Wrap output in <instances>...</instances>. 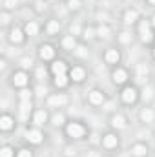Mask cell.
<instances>
[{
	"mask_svg": "<svg viewBox=\"0 0 155 157\" xmlns=\"http://www.w3.org/2000/svg\"><path fill=\"white\" fill-rule=\"evenodd\" d=\"M68 133H70L71 137L78 139V137H82V135H84V128H82L80 124H77V122H73V124H70V126H68Z\"/></svg>",
	"mask_w": 155,
	"mask_h": 157,
	"instance_id": "1",
	"label": "cell"
},
{
	"mask_svg": "<svg viewBox=\"0 0 155 157\" xmlns=\"http://www.w3.org/2000/svg\"><path fill=\"white\" fill-rule=\"evenodd\" d=\"M139 29H141V39H142V42H150V40H152V33H150L148 22H142Z\"/></svg>",
	"mask_w": 155,
	"mask_h": 157,
	"instance_id": "2",
	"label": "cell"
},
{
	"mask_svg": "<svg viewBox=\"0 0 155 157\" xmlns=\"http://www.w3.org/2000/svg\"><path fill=\"white\" fill-rule=\"evenodd\" d=\"M135 97H137V91H135L133 88H126V90L122 91V101H124V102H133Z\"/></svg>",
	"mask_w": 155,
	"mask_h": 157,
	"instance_id": "3",
	"label": "cell"
},
{
	"mask_svg": "<svg viewBox=\"0 0 155 157\" xmlns=\"http://www.w3.org/2000/svg\"><path fill=\"white\" fill-rule=\"evenodd\" d=\"M53 55H55V49H53L51 46H42V48H40V57H42L44 60L53 59Z\"/></svg>",
	"mask_w": 155,
	"mask_h": 157,
	"instance_id": "4",
	"label": "cell"
},
{
	"mask_svg": "<svg viewBox=\"0 0 155 157\" xmlns=\"http://www.w3.org/2000/svg\"><path fill=\"white\" fill-rule=\"evenodd\" d=\"M47 102H49V106H62V104L68 102V99L64 95H53V97H49Z\"/></svg>",
	"mask_w": 155,
	"mask_h": 157,
	"instance_id": "5",
	"label": "cell"
},
{
	"mask_svg": "<svg viewBox=\"0 0 155 157\" xmlns=\"http://www.w3.org/2000/svg\"><path fill=\"white\" fill-rule=\"evenodd\" d=\"M28 141L39 144L40 141H42V133H40L39 130H31V132H28Z\"/></svg>",
	"mask_w": 155,
	"mask_h": 157,
	"instance_id": "6",
	"label": "cell"
},
{
	"mask_svg": "<svg viewBox=\"0 0 155 157\" xmlns=\"http://www.w3.org/2000/svg\"><path fill=\"white\" fill-rule=\"evenodd\" d=\"M51 70H53L55 75H64V73H66V64H64L62 60H59V62H55V64L51 66Z\"/></svg>",
	"mask_w": 155,
	"mask_h": 157,
	"instance_id": "7",
	"label": "cell"
},
{
	"mask_svg": "<svg viewBox=\"0 0 155 157\" xmlns=\"http://www.w3.org/2000/svg\"><path fill=\"white\" fill-rule=\"evenodd\" d=\"M13 82H15V86H26V84H28L26 73H15V75H13Z\"/></svg>",
	"mask_w": 155,
	"mask_h": 157,
	"instance_id": "8",
	"label": "cell"
},
{
	"mask_svg": "<svg viewBox=\"0 0 155 157\" xmlns=\"http://www.w3.org/2000/svg\"><path fill=\"white\" fill-rule=\"evenodd\" d=\"M29 108H31V102H29V101H22V102H20V117L22 119H28Z\"/></svg>",
	"mask_w": 155,
	"mask_h": 157,
	"instance_id": "9",
	"label": "cell"
},
{
	"mask_svg": "<svg viewBox=\"0 0 155 157\" xmlns=\"http://www.w3.org/2000/svg\"><path fill=\"white\" fill-rule=\"evenodd\" d=\"M89 101H91L93 104H102L104 97H102V93H100V91H91V93H89Z\"/></svg>",
	"mask_w": 155,
	"mask_h": 157,
	"instance_id": "10",
	"label": "cell"
},
{
	"mask_svg": "<svg viewBox=\"0 0 155 157\" xmlns=\"http://www.w3.org/2000/svg\"><path fill=\"white\" fill-rule=\"evenodd\" d=\"M102 143H104V146H106V148H113V146H117V137L110 133V135H106V137H104V141H102Z\"/></svg>",
	"mask_w": 155,
	"mask_h": 157,
	"instance_id": "11",
	"label": "cell"
},
{
	"mask_svg": "<svg viewBox=\"0 0 155 157\" xmlns=\"http://www.w3.org/2000/svg\"><path fill=\"white\" fill-rule=\"evenodd\" d=\"M26 33H28V35H37V33H39V26H37L35 22H28V24H26Z\"/></svg>",
	"mask_w": 155,
	"mask_h": 157,
	"instance_id": "12",
	"label": "cell"
},
{
	"mask_svg": "<svg viewBox=\"0 0 155 157\" xmlns=\"http://www.w3.org/2000/svg\"><path fill=\"white\" fill-rule=\"evenodd\" d=\"M71 78L73 80H82L84 78V70L82 68H73L71 70Z\"/></svg>",
	"mask_w": 155,
	"mask_h": 157,
	"instance_id": "13",
	"label": "cell"
},
{
	"mask_svg": "<svg viewBox=\"0 0 155 157\" xmlns=\"http://www.w3.org/2000/svg\"><path fill=\"white\" fill-rule=\"evenodd\" d=\"M113 80L119 82V84L124 82V80H126V71H124V70H115V73H113Z\"/></svg>",
	"mask_w": 155,
	"mask_h": 157,
	"instance_id": "14",
	"label": "cell"
},
{
	"mask_svg": "<svg viewBox=\"0 0 155 157\" xmlns=\"http://www.w3.org/2000/svg\"><path fill=\"white\" fill-rule=\"evenodd\" d=\"M62 46H64L66 49H73V48L77 46V42H75V39H73V37H66V39L62 40Z\"/></svg>",
	"mask_w": 155,
	"mask_h": 157,
	"instance_id": "15",
	"label": "cell"
},
{
	"mask_svg": "<svg viewBox=\"0 0 155 157\" xmlns=\"http://www.w3.org/2000/svg\"><path fill=\"white\" fill-rule=\"evenodd\" d=\"M46 119H47V115H46V112H44V110H40V112H37V113H35V124H44V121H46Z\"/></svg>",
	"mask_w": 155,
	"mask_h": 157,
	"instance_id": "16",
	"label": "cell"
},
{
	"mask_svg": "<svg viewBox=\"0 0 155 157\" xmlns=\"http://www.w3.org/2000/svg\"><path fill=\"white\" fill-rule=\"evenodd\" d=\"M11 126H13V121H11V119L7 117V115L0 119V128H2V130H9Z\"/></svg>",
	"mask_w": 155,
	"mask_h": 157,
	"instance_id": "17",
	"label": "cell"
},
{
	"mask_svg": "<svg viewBox=\"0 0 155 157\" xmlns=\"http://www.w3.org/2000/svg\"><path fill=\"white\" fill-rule=\"evenodd\" d=\"M131 154L135 157H142L144 154H146V148L142 146V144H137V146H133V150H131Z\"/></svg>",
	"mask_w": 155,
	"mask_h": 157,
	"instance_id": "18",
	"label": "cell"
},
{
	"mask_svg": "<svg viewBox=\"0 0 155 157\" xmlns=\"http://www.w3.org/2000/svg\"><path fill=\"white\" fill-rule=\"evenodd\" d=\"M106 60H108V62H117V60H119V53H117V49H110V51L106 53Z\"/></svg>",
	"mask_w": 155,
	"mask_h": 157,
	"instance_id": "19",
	"label": "cell"
},
{
	"mask_svg": "<svg viewBox=\"0 0 155 157\" xmlns=\"http://www.w3.org/2000/svg\"><path fill=\"white\" fill-rule=\"evenodd\" d=\"M55 84H57L59 88H64V86L68 84V78H66V75H57V77H55Z\"/></svg>",
	"mask_w": 155,
	"mask_h": 157,
	"instance_id": "20",
	"label": "cell"
},
{
	"mask_svg": "<svg viewBox=\"0 0 155 157\" xmlns=\"http://www.w3.org/2000/svg\"><path fill=\"white\" fill-rule=\"evenodd\" d=\"M11 40L13 42H22V31L20 29H13L11 31Z\"/></svg>",
	"mask_w": 155,
	"mask_h": 157,
	"instance_id": "21",
	"label": "cell"
},
{
	"mask_svg": "<svg viewBox=\"0 0 155 157\" xmlns=\"http://www.w3.org/2000/svg\"><path fill=\"white\" fill-rule=\"evenodd\" d=\"M135 20H137V11H128V13H126V22L131 24V22H135Z\"/></svg>",
	"mask_w": 155,
	"mask_h": 157,
	"instance_id": "22",
	"label": "cell"
},
{
	"mask_svg": "<svg viewBox=\"0 0 155 157\" xmlns=\"http://www.w3.org/2000/svg\"><path fill=\"white\" fill-rule=\"evenodd\" d=\"M113 126H115V128H124V119L120 117V115L113 117Z\"/></svg>",
	"mask_w": 155,
	"mask_h": 157,
	"instance_id": "23",
	"label": "cell"
},
{
	"mask_svg": "<svg viewBox=\"0 0 155 157\" xmlns=\"http://www.w3.org/2000/svg\"><path fill=\"white\" fill-rule=\"evenodd\" d=\"M59 28H60V26H59V22H55V20H53V22H49L47 31H49V33H57V31H59Z\"/></svg>",
	"mask_w": 155,
	"mask_h": 157,
	"instance_id": "24",
	"label": "cell"
},
{
	"mask_svg": "<svg viewBox=\"0 0 155 157\" xmlns=\"http://www.w3.org/2000/svg\"><path fill=\"white\" fill-rule=\"evenodd\" d=\"M141 117H142V121H152V119H153V112H152V110H144V112L141 113Z\"/></svg>",
	"mask_w": 155,
	"mask_h": 157,
	"instance_id": "25",
	"label": "cell"
},
{
	"mask_svg": "<svg viewBox=\"0 0 155 157\" xmlns=\"http://www.w3.org/2000/svg\"><path fill=\"white\" fill-rule=\"evenodd\" d=\"M11 152H13V150H11L9 146H4V148L0 150V157H11Z\"/></svg>",
	"mask_w": 155,
	"mask_h": 157,
	"instance_id": "26",
	"label": "cell"
},
{
	"mask_svg": "<svg viewBox=\"0 0 155 157\" xmlns=\"http://www.w3.org/2000/svg\"><path fill=\"white\" fill-rule=\"evenodd\" d=\"M97 33H99V35H100V37H108V33H110V29H108V28H106V26H100V28H99V31H97Z\"/></svg>",
	"mask_w": 155,
	"mask_h": 157,
	"instance_id": "27",
	"label": "cell"
},
{
	"mask_svg": "<svg viewBox=\"0 0 155 157\" xmlns=\"http://www.w3.org/2000/svg\"><path fill=\"white\" fill-rule=\"evenodd\" d=\"M20 99H22V101H29V99H31V91H28V90L20 91Z\"/></svg>",
	"mask_w": 155,
	"mask_h": 157,
	"instance_id": "28",
	"label": "cell"
},
{
	"mask_svg": "<svg viewBox=\"0 0 155 157\" xmlns=\"http://www.w3.org/2000/svg\"><path fill=\"white\" fill-rule=\"evenodd\" d=\"M62 122H64V117H62L60 113H57V115L53 117V124H57V126H60Z\"/></svg>",
	"mask_w": 155,
	"mask_h": 157,
	"instance_id": "29",
	"label": "cell"
},
{
	"mask_svg": "<svg viewBox=\"0 0 155 157\" xmlns=\"http://www.w3.org/2000/svg\"><path fill=\"white\" fill-rule=\"evenodd\" d=\"M18 157H31V152L29 150H20L18 152Z\"/></svg>",
	"mask_w": 155,
	"mask_h": 157,
	"instance_id": "30",
	"label": "cell"
},
{
	"mask_svg": "<svg viewBox=\"0 0 155 157\" xmlns=\"http://www.w3.org/2000/svg\"><path fill=\"white\" fill-rule=\"evenodd\" d=\"M37 77H39L40 80H42V78L46 77V70H42V68H39V70H37Z\"/></svg>",
	"mask_w": 155,
	"mask_h": 157,
	"instance_id": "31",
	"label": "cell"
},
{
	"mask_svg": "<svg viewBox=\"0 0 155 157\" xmlns=\"http://www.w3.org/2000/svg\"><path fill=\"white\" fill-rule=\"evenodd\" d=\"M31 64H33V62H31V59H22V66H24V68H29Z\"/></svg>",
	"mask_w": 155,
	"mask_h": 157,
	"instance_id": "32",
	"label": "cell"
},
{
	"mask_svg": "<svg viewBox=\"0 0 155 157\" xmlns=\"http://www.w3.org/2000/svg\"><path fill=\"white\" fill-rule=\"evenodd\" d=\"M120 40L122 42H130V33H122L120 35Z\"/></svg>",
	"mask_w": 155,
	"mask_h": 157,
	"instance_id": "33",
	"label": "cell"
},
{
	"mask_svg": "<svg viewBox=\"0 0 155 157\" xmlns=\"http://www.w3.org/2000/svg\"><path fill=\"white\" fill-rule=\"evenodd\" d=\"M6 6L7 7H15L17 6V0H6Z\"/></svg>",
	"mask_w": 155,
	"mask_h": 157,
	"instance_id": "34",
	"label": "cell"
},
{
	"mask_svg": "<svg viewBox=\"0 0 155 157\" xmlns=\"http://www.w3.org/2000/svg\"><path fill=\"white\" fill-rule=\"evenodd\" d=\"M70 7L77 9V7H78V0H70Z\"/></svg>",
	"mask_w": 155,
	"mask_h": 157,
	"instance_id": "35",
	"label": "cell"
},
{
	"mask_svg": "<svg viewBox=\"0 0 155 157\" xmlns=\"http://www.w3.org/2000/svg\"><path fill=\"white\" fill-rule=\"evenodd\" d=\"M84 37H86V39H89V37H93V29H86V33H84Z\"/></svg>",
	"mask_w": 155,
	"mask_h": 157,
	"instance_id": "36",
	"label": "cell"
},
{
	"mask_svg": "<svg viewBox=\"0 0 155 157\" xmlns=\"http://www.w3.org/2000/svg\"><path fill=\"white\" fill-rule=\"evenodd\" d=\"M150 2H152V4H155V0H150Z\"/></svg>",
	"mask_w": 155,
	"mask_h": 157,
	"instance_id": "37",
	"label": "cell"
},
{
	"mask_svg": "<svg viewBox=\"0 0 155 157\" xmlns=\"http://www.w3.org/2000/svg\"><path fill=\"white\" fill-rule=\"evenodd\" d=\"M153 24H155V17H153Z\"/></svg>",
	"mask_w": 155,
	"mask_h": 157,
	"instance_id": "38",
	"label": "cell"
}]
</instances>
